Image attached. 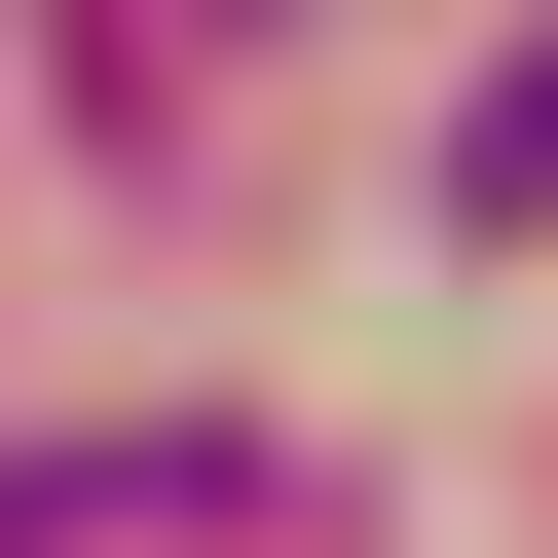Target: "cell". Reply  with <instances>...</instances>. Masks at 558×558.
<instances>
[{
	"label": "cell",
	"instance_id": "1",
	"mask_svg": "<svg viewBox=\"0 0 558 558\" xmlns=\"http://www.w3.org/2000/svg\"><path fill=\"white\" fill-rule=\"evenodd\" d=\"M112 521H260V410H112V447H0V558H112Z\"/></svg>",
	"mask_w": 558,
	"mask_h": 558
},
{
	"label": "cell",
	"instance_id": "2",
	"mask_svg": "<svg viewBox=\"0 0 558 558\" xmlns=\"http://www.w3.org/2000/svg\"><path fill=\"white\" fill-rule=\"evenodd\" d=\"M447 223H558V38H484V112H447Z\"/></svg>",
	"mask_w": 558,
	"mask_h": 558
}]
</instances>
